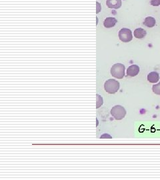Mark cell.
<instances>
[{
	"label": "cell",
	"instance_id": "1",
	"mask_svg": "<svg viewBox=\"0 0 160 180\" xmlns=\"http://www.w3.org/2000/svg\"><path fill=\"white\" fill-rule=\"evenodd\" d=\"M104 88L109 94L116 93L120 89V83L117 80L109 79L105 82Z\"/></svg>",
	"mask_w": 160,
	"mask_h": 180
},
{
	"label": "cell",
	"instance_id": "2",
	"mask_svg": "<svg viewBox=\"0 0 160 180\" xmlns=\"http://www.w3.org/2000/svg\"><path fill=\"white\" fill-rule=\"evenodd\" d=\"M111 74L117 79H122L125 75V66L121 63L114 64L111 68Z\"/></svg>",
	"mask_w": 160,
	"mask_h": 180
},
{
	"label": "cell",
	"instance_id": "3",
	"mask_svg": "<svg viewBox=\"0 0 160 180\" xmlns=\"http://www.w3.org/2000/svg\"><path fill=\"white\" fill-rule=\"evenodd\" d=\"M111 114L116 120H121L125 118L126 111L121 105H115L111 110Z\"/></svg>",
	"mask_w": 160,
	"mask_h": 180
},
{
	"label": "cell",
	"instance_id": "4",
	"mask_svg": "<svg viewBox=\"0 0 160 180\" xmlns=\"http://www.w3.org/2000/svg\"><path fill=\"white\" fill-rule=\"evenodd\" d=\"M120 40L125 43L131 41L133 39L132 32L131 30L128 28H122L119 32Z\"/></svg>",
	"mask_w": 160,
	"mask_h": 180
},
{
	"label": "cell",
	"instance_id": "5",
	"mask_svg": "<svg viewBox=\"0 0 160 180\" xmlns=\"http://www.w3.org/2000/svg\"><path fill=\"white\" fill-rule=\"evenodd\" d=\"M121 0H107L106 5L111 9H119L121 6Z\"/></svg>",
	"mask_w": 160,
	"mask_h": 180
},
{
	"label": "cell",
	"instance_id": "6",
	"mask_svg": "<svg viewBox=\"0 0 160 180\" xmlns=\"http://www.w3.org/2000/svg\"><path fill=\"white\" fill-rule=\"evenodd\" d=\"M139 72H140V67L137 65L130 66L127 70V74L130 77L136 76Z\"/></svg>",
	"mask_w": 160,
	"mask_h": 180
},
{
	"label": "cell",
	"instance_id": "7",
	"mask_svg": "<svg viewBox=\"0 0 160 180\" xmlns=\"http://www.w3.org/2000/svg\"><path fill=\"white\" fill-rule=\"evenodd\" d=\"M117 20L115 18H107L104 20L103 25L105 28H111L115 26V25L117 24Z\"/></svg>",
	"mask_w": 160,
	"mask_h": 180
},
{
	"label": "cell",
	"instance_id": "8",
	"mask_svg": "<svg viewBox=\"0 0 160 180\" xmlns=\"http://www.w3.org/2000/svg\"><path fill=\"white\" fill-rule=\"evenodd\" d=\"M159 79V74L156 71H152L149 73L147 75V80H148L150 83H156Z\"/></svg>",
	"mask_w": 160,
	"mask_h": 180
},
{
	"label": "cell",
	"instance_id": "9",
	"mask_svg": "<svg viewBox=\"0 0 160 180\" xmlns=\"http://www.w3.org/2000/svg\"><path fill=\"white\" fill-rule=\"evenodd\" d=\"M146 34L145 30L142 28H137L134 31V36L137 39H142L146 36Z\"/></svg>",
	"mask_w": 160,
	"mask_h": 180
},
{
	"label": "cell",
	"instance_id": "10",
	"mask_svg": "<svg viewBox=\"0 0 160 180\" xmlns=\"http://www.w3.org/2000/svg\"><path fill=\"white\" fill-rule=\"evenodd\" d=\"M155 23H156V21H155V18L152 17H147L144 21V24L147 28H153L155 25Z\"/></svg>",
	"mask_w": 160,
	"mask_h": 180
},
{
	"label": "cell",
	"instance_id": "11",
	"mask_svg": "<svg viewBox=\"0 0 160 180\" xmlns=\"http://www.w3.org/2000/svg\"><path fill=\"white\" fill-rule=\"evenodd\" d=\"M152 90L154 93H155L157 95H160V82H159L158 84H155L153 85Z\"/></svg>",
	"mask_w": 160,
	"mask_h": 180
},
{
	"label": "cell",
	"instance_id": "12",
	"mask_svg": "<svg viewBox=\"0 0 160 180\" xmlns=\"http://www.w3.org/2000/svg\"><path fill=\"white\" fill-rule=\"evenodd\" d=\"M97 99H98V101H97V108H99L100 105H102L103 104V99L102 97H101L99 95H97Z\"/></svg>",
	"mask_w": 160,
	"mask_h": 180
},
{
	"label": "cell",
	"instance_id": "13",
	"mask_svg": "<svg viewBox=\"0 0 160 180\" xmlns=\"http://www.w3.org/2000/svg\"><path fill=\"white\" fill-rule=\"evenodd\" d=\"M151 5L153 6H158L160 5V0H151Z\"/></svg>",
	"mask_w": 160,
	"mask_h": 180
},
{
	"label": "cell",
	"instance_id": "14",
	"mask_svg": "<svg viewBox=\"0 0 160 180\" xmlns=\"http://www.w3.org/2000/svg\"><path fill=\"white\" fill-rule=\"evenodd\" d=\"M96 7H97L96 14H99L101 10H102V7H101V4L99 2H96Z\"/></svg>",
	"mask_w": 160,
	"mask_h": 180
}]
</instances>
